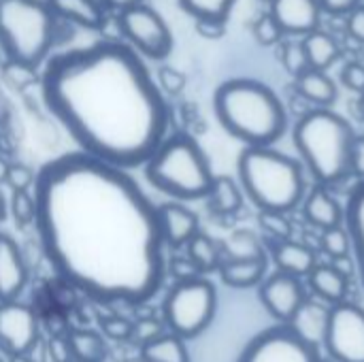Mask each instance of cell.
Wrapping results in <instances>:
<instances>
[{
  "instance_id": "obj_48",
  "label": "cell",
  "mask_w": 364,
  "mask_h": 362,
  "mask_svg": "<svg viewBox=\"0 0 364 362\" xmlns=\"http://www.w3.org/2000/svg\"><path fill=\"white\" fill-rule=\"evenodd\" d=\"M322 13H331V15H348L350 11H354L358 4H363V0H318Z\"/></svg>"
},
{
  "instance_id": "obj_46",
  "label": "cell",
  "mask_w": 364,
  "mask_h": 362,
  "mask_svg": "<svg viewBox=\"0 0 364 362\" xmlns=\"http://www.w3.org/2000/svg\"><path fill=\"white\" fill-rule=\"evenodd\" d=\"M350 175L364 181V137H354L352 154H350Z\"/></svg>"
},
{
  "instance_id": "obj_52",
  "label": "cell",
  "mask_w": 364,
  "mask_h": 362,
  "mask_svg": "<svg viewBox=\"0 0 364 362\" xmlns=\"http://www.w3.org/2000/svg\"><path fill=\"white\" fill-rule=\"evenodd\" d=\"M11 362H34L28 354H15V356H9Z\"/></svg>"
},
{
  "instance_id": "obj_9",
  "label": "cell",
  "mask_w": 364,
  "mask_h": 362,
  "mask_svg": "<svg viewBox=\"0 0 364 362\" xmlns=\"http://www.w3.org/2000/svg\"><path fill=\"white\" fill-rule=\"evenodd\" d=\"M117 30L126 43L151 60H164L173 49V34L164 17L145 2L117 13Z\"/></svg>"
},
{
  "instance_id": "obj_24",
  "label": "cell",
  "mask_w": 364,
  "mask_h": 362,
  "mask_svg": "<svg viewBox=\"0 0 364 362\" xmlns=\"http://www.w3.org/2000/svg\"><path fill=\"white\" fill-rule=\"evenodd\" d=\"M307 277H309V286H311V290L316 292L318 299L326 301L328 305L346 301L348 275L339 267H335V265H316L314 271Z\"/></svg>"
},
{
  "instance_id": "obj_42",
  "label": "cell",
  "mask_w": 364,
  "mask_h": 362,
  "mask_svg": "<svg viewBox=\"0 0 364 362\" xmlns=\"http://www.w3.org/2000/svg\"><path fill=\"white\" fill-rule=\"evenodd\" d=\"M168 273L175 277V282H186V280H194V277H200L203 273L196 269V265L186 256H175L171 258L168 262Z\"/></svg>"
},
{
  "instance_id": "obj_14",
  "label": "cell",
  "mask_w": 364,
  "mask_h": 362,
  "mask_svg": "<svg viewBox=\"0 0 364 362\" xmlns=\"http://www.w3.org/2000/svg\"><path fill=\"white\" fill-rule=\"evenodd\" d=\"M271 15L290 36H305L320 28L322 9L318 0H271Z\"/></svg>"
},
{
  "instance_id": "obj_32",
  "label": "cell",
  "mask_w": 364,
  "mask_h": 362,
  "mask_svg": "<svg viewBox=\"0 0 364 362\" xmlns=\"http://www.w3.org/2000/svg\"><path fill=\"white\" fill-rule=\"evenodd\" d=\"M0 68H2L4 83H9L13 90H26V87L34 85L36 81H41V77L36 73L38 66L28 64V62H21V60H9Z\"/></svg>"
},
{
  "instance_id": "obj_41",
  "label": "cell",
  "mask_w": 364,
  "mask_h": 362,
  "mask_svg": "<svg viewBox=\"0 0 364 362\" xmlns=\"http://www.w3.org/2000/svg\"><path fill=\"white\" fill-rule=\"evenodd\" d=\"M34 173L32 169H28L26 164H9V171H6V177H4V183L11 188V190H30L34 186Z\"/></svg>"
},
{
  "instance_id": "obj_34",
  "label": "cell",
  "mask_w": 364,
  "mask_h": 362,
  "mask_svg": "<svg viewBox=\"0 0 364 362\" xmlns=\"http://www.w3.org/2000/svg\"><path fill=\"white\" fill-rule=\"evenodd\" d=\"M279 62L292 77L311 68L305 47H303V41H282L279 43Z\"/></svg>"
},
{
  "instance_id": "obj_33",
  "label": "cell",
  "mask_w": 364,
  "mask_h": 362,
  "mask_svg": "<svg viewBox=\"0 0 364 362\" xmlns=\"http://www.w3.org/2000/svg\"><path fill=\"white\" fill-rule=\"evenodd\" d=\"M320 245H322V250L333 260H346V258H350V254H352V241H350V233H348L346 224L322 230Z\"/></svg>"
},
{
  "instance_id": "obj_11",
  "label": "cell",
  "mask_w": 364,
  "mask_h": 362,
  "mask_svg": "<svg viewBox=\"0 0 364 362\" xmlns=\"http://www.w3.org/2000/svg\"><path fill=\"white\" fill-rule=\"evenodd\" d=\"M324 348L337 362H364V309L356 303L331 305Z\"/></svg>"
},
{
  "instance_id": "obj_26",
  "label": "cell",
  "mask_w": 364,
  "mask_h": 362,
  "mask_svg": "<svg viewBox=\"0 0 364 362\" xmlns=\"http://www.w3.org/2000/svg\"><path fill=\"white\" fill-rule=\"evenodd\" d=\"M303 47L309 60V66L316 70H326L339 60V43L324 30L316 28L314 32L303 36Z\"/></svg>"
},
{
  "instance_id": "obj_22",
  "label": "cell",
  "mask_w": 364,
  "mask_h": 362,
  "mask_svg": "<svg viewBox=\"0 0 364 362\" xmlns=\"http://www.w3.org/2000/svg\"><path fill=\"white\" fill-rule=\"evenodd\" d=\"M273 260L279 271L296 275V277H307L314 271V267L318 265L314 250H309L307 245L296 243L292 239H284V241L275 243Z\"/></svg>"
},
{
  "instance_id": "obj_31",
  "label": "cell",
  "mask_w": 364,
  "mask_h": 362,
  "mask_svg": "<svg viewBox=\"0 0 364 362\" xmlns=\"http://www.w3.org/2000/svg\"><path fill=\"white\" fill-rule=\"evenodd\" d=\"M237 0H179L181 9L194 19H226Z\"/></svg>"
},
{
  "instance_id": "obj_45",
  "label": "cell",
  "mask_w": 364,
  "mask_h": 362,
  "mask_svg": "<svg viewBox=\"0 0 364 362\" xmlns=\"http://www.w3.org/2000/svg\"><path fill=\"white\" fill-rule=\"evenodd\" d=\"M47 354L51 356L53 362H68L73 361L70 354V346H68V337L62 335H53L47 344Z\"/></svg>"
},
{
  "instance_id": "obj_17",
  "label": "cell",
  "mask_w": 364,
  "mask_h": 362,
  "mask_svg": "<svg viewBox=\"0 0 364 362\" xmlns=\"http://www.w3.org/2000/svg\"><path fill=\"white\" fill-rule=\"evenodd\" d=\"M303 215H305V220L311 226H316L320 230H326V228H333V226H341L343 224L346 209L328 192L326 186H320L318 183L303 198Z\"/></svg>"
},
{
  "instance_id": "obj_49",
  "label": "cell",
  "mask_w": 364,
  "mask_h": 362,
  "mask_svg": "<svg viewBox=\"0 0 364 362\" xmlns=\"http://www.w3.org/2000/svg\"><path fill=\"white\" fill-rule=\"evenodd\" d=\"M100 2H102V6H105V9L119 13V11H126V9H130V6L141 4L143 0H100Z\"/></svg>"
},
{
  "instance_id": "obj_56",
  "label": "cell",
  "mask_w": 364,
  "mask_h": 362,
  "mask_svg": "<svg viewBox=\"0 0 364 362\" xmlns=\"http://www.w3.org/2000/svg\"><path fill=\"white\" fill-rule=\"evenodd\" d=\"M68 362H79V361H68Z\"/></svg>"
},
{
  "instance_id": "obj_40",
  "label": "cell",
  "mask_w": 364,
  "mask_h": 362,
  "mask_svg": "<svg viewBox=\"0 0 364 362\" xmlns=\"http://www.w3.org/2000/svg\"><path fill=\"white\" fill-rule=\"evenodd\" d=\"M162 333H164V320L160 322L158 318H141L132 326V339L139 341L141 346H145L147 341L160 337Z\"/></svg>"
},
{
  "instance_id": "obj_55",
  "label": "cell",
  "mask_w": 364,
  "mask_h": 362,
  "mask_svg": "<svg viewBox=\"0 0 364 362\" xmlns=\"http://www.w3.org/2000/svg\"><path fill=\"white\" fill-rule=\"evenodd\" d=\"M262 2H271V0H262Z\"/></svg>"
},
{
  "instance_id": "obj_6",
  "label": "cell",
  "mask_w": 364,
  "mask_h": 362,
  "mask_svg": "<svg viewBox=\"0 0 364 362\" xmlns=\"http://www.w3.org/2000/svg\"><path fill=\"white\" fill-rule=\"evenodd\" d=\"M145 175L156 190L177 201L205 198L215 177L205 151L188 134L166 137L145 162Z\"/></svg>"
},
{
  "instance_id": "obj_18",
  "label": "cell",
  "mask_w": 364,
  "mask_h": 362,
  "mask_svg": "<svg viewBox=\"0 0 364 362\" xmlns=\"http://www.w3.org/2000/svg\"><path fill=\"white\" fill-rule=\"evenodd\" d=\"M326 301H311L305 299V303L299 307V312L290 318V322H286L299 337H303L305 341H309L311 346L320 348L324 344V335H326V326H328V314H331V305H324Z\"/></svg>"
},
{
  "instance_id": "obj_43",
  "label": "cell",
  "mask_w": 364,
  "mask_h": 362,
  "mask_svg": "<svg viewBox=\"0 0 364 362\" xmlns=\"http://www.w3.org/2000/svg\"><path fill=\"white\" fill-rule=\"evenodd\" d=\"M341 83L356 94H364V64L348 62L341 70Z\"/></svg>"
},
{
  "instance_id": "obj_30",
  "label": "cell",
  "mask_w": 364,
  "mask_h": 362,
  "mask_svg": "<svg viewBox=\"0 0 364 362\" xmlns=\"http://www.w3.org/2000/svg\"><path fill=\"white\" fill-rule=\"evenodd\" d=\"M267 256L260 239L250 230L232 233L222 245V258H260Z\"/></svg>"
},
{
  "instance_id": "obj_54",
  "label": "cell",
  "mask_w": 364,
  "mask_h": 362,
  "mask_svg": "<svg viewBox=\"0 0 364 362\" xmlns=\"http://www.w3.org/2000/svg\"><path fill=\"white\" fill-rule=\"evenodd\" d=\"M360 109H363V117H364V94H360Z\"/></svg>"
},
{
  "instance_id": "obj_15",
  "label": "cell",
  "mask_w": 364,
  "mask_h": 362,
  "mask_svg": "<svg viewBox=\"0 0 364 362\" xmlns=\"http://www.w3.org/2000/svg\"><path fill=\"white\" fill-rule=\"evenodd\" d=\"M28 284V265L17 241L0 233V301H17Z\"/></svg>"
},
{
  "instance_id": "obj_35",
  "label": "cell",
  "mask_w": 364,
  "mask_h": 362,
  "mask_svg": "<svg viewBox=\"0 0 364 362\" xmlns=\"http://www.w3.org/2000/svg\"><path fill=\"white\" fill-rule=\"evenodd\" d=\"M9 213L19 226L34 224V196L28 190H11Z\"/></svg>"
},
{
  "instance_id": "obj_29",
  "label": "cell",
  "mask_w": 364,
  "mask_h": 362,
  "mask_svg": "<svg viewBox=\"0 0 364 362\" xmlns=\"http://www.w3.org/2000/svg\"><path fill=\"white\" fill-rule=\"evenodd\" d=\"M188 247V258L196 265L200 273H211L218 271L222 262V245H218L211 237L203 235L200 230L186 243Z\"/></svg>"
},
{
  "instance_id": "obj_53",
  "label": "cell",
  "mask_w": 364,
  "mask_h": 362,
  "mask_svg": "<svg viewBox=\"0 0 364 362\" xmlns=\"http://www.w3.org/2000/svg\"><path fill=\"white\" fill-rule=\"evenodd\" d=\"M126 362H147V361H145L143 356H139V358H128V361H126Z\"/></svg>"
},
{
  "instance_id": "obj_13",
  "label": "cell",
  "mask_w": 364,
  "mask_h": 362,
  "mask_svg": "<svg viewBox=\"0 0 364 362\" xmlns=\"http://www.w3.org/2000/svg\"><path fill=\"white\" fill-rule=\"evenodd\" d=\"M305 299H307L305 286L296 275L277 271L275 275L262 280L260 284V303L282 324L290 322V318L305 303Z\"/></svg>"
},
{
  "instance_id": "obj_38",
  "label": "cell",
  "mask_w": 364,
  "mask_h": 362,
  "mask_svg": "<svg viewBox=\"0 0 364 362\" xmlns=\"http://www.w3.org/2000/svg\"><path fill=\"white\" fill-rule=\"evenodd\" d=\"M132 326H134V322H130L124 316H107L100 320V333L111 341L132 339Z\"/></svg>"
},
{
  "instance_id": "obj_27",
  "label": "cell",
  "mask_w": 364,
  "mask_h": 362,
  "mask_svg": "<svg viewBox=\"0 0 364 362\" xmlns=\"http://www.w3.org/2000/svg\"><path fill=\"white\" fill-rule=\"evenodd\" d=\"M141 356L147 362H190L186 339L171 331L141 346Z\"/></svg>"
},
{
  "instance_id": "obj_3",
  "label": "cell",
  "mask_w": 364,
  "mask_h": 362,
  "mask_svg": "<svg viewBox=\"0 0 364 362\" xmlns=\"http://www.w3.org/2000/svg\"><path fill=\"white\" fill-rule=\"evenodd\" d=\"M213 109L222 128L245 145H273L286 132L288 115L279 96L256 79L224 81Z\"/></svg>"
},
{
  "instance_id": "obj_23",
  "label": "cell",
  "mask_w": 364,
  "mask_h": 362,
  "mask_svg": "<svg viewBox=\"0 0 364 362\" xmlns=\"http://www.w3.org/2000/svg\"><path fill=\"white\" fill-rule=\"evenodd\" d=\"M294 90L299 92V96L316 107H328L337 100V85L326 75V70L307 68L305 73L294 77Z\"/></svg>"
},
{
  "instance_id": "obj_47",
  "label": "cell",
  "mask_w": 364,
  "mask_h": 362,
  "mask_svg": "<svg viewBox=\"0 0 364 362\" xmlns=\"http://www.w3.org/2000/svg\"><path fill=\"white\" fill-rule=\"evenodd\" d=\"M348 32L354 41L363 43L364 45V4H358L354 11H350L348 15Z\"/></svg>"
},
{
  "instance_id": "obj_36",
  "label": "cell",
  "mask_w": 364,
  "mask_h": 362,
  "mask_svg": "<svg viewBox=\"0 0 364 362\" xmlns=\"http://www.w3.org/2000/svg\"><path fill=\"white\" fill-rule=\"evenodd\" d=\"M254 36L262 47H273L279 45L284 41V30L279 28V23L275 21V17L269 13H262L256 21H254Z\"/></svg>"
},
{
  "instance_id": "obj_10",
  "label": "cell",
  "mask_w": 364,
  "mask_h": 362,
  "mask_svg": "<svg viewBox=\"0 0 364 362\" xmlns=\"http://www.w3.org/2000/svg\"><path fill=\"white\" fill-rule=\"evenodd\" d=\"M237 362H322V356L288 324H279L258 333Z\"/></svg>"
},
{
  "instance_id": "obj_4",
  "label": "cell",
  "mask_w": 364,
  "mask_h": 362,
  "mask_svg": "<svg viewBox=\"0 0 364 362\" xmlns=\"http://www.w3.org/2000/svg\"><path fill=\"white\" fill-rule=\"evenodd\" d=\"M292 137L305 169L320 186L335 188L350 177V154L356 134L346 117L328 107H318L296 122Z\"/></svg>"
},
{
  "instance_id": "obj_12",
  "label": "cell",
  "mask_w": 364,
  "mask_h": 362,
  "mask_svg": "<svg viewBox=\"0 0 364 362\" xmlns=\"http://www.w3.org/2000/svg\"><path fill=\"white\" fill-rule=\"evenodd\" d=\"M38 339L41 324L34 309L19 301H0V352L28 354Z\"/></svg>"
},
{
  "instance_id": "obj_8",
  "label": "cell",
  "mask_w": 364,
  "mask_h": 362,
  "mask_svg": "<svg viewBox=\"0 0 364 362\" xmlns=\"http://www.w3.org/2000/svg\"><path fill=\"white\" fill-rule=\"evenodd\" d=\"M215 309L218 292L213 284L205 277H194L175 282L164 299L162 318L171 333L183 339H194L213 322Z\"/></svg>"
},
{
  "instance_id": "obj_5",
  "label": "cell",
  "mask_w": 364,
  "mask_h": 362,
  "mask_svg": "<svg viewBox=\"0 0 364 362\" xmlns=\"http://www.w3.org/2000/svg\"><path fill=\"white\" fill-rule=\"evenodd\" d=\"M243 194L260 211L288 213L305 198L303 166L271 145H247L237 162Z\"/></svg>"
},
{
  "instance_id": "obj_20",
  "label": "cell",
  "mask_w": 364,
  "mask_h": 362,
  "mask_svg": "<svg viewBox=\"0 0 364 362\" xmlns=\"http://www.w3.org/2000/svg\"><path fill=\"white\" fill-rule=\"evenodd\" d=\"M269 269L267 256L260 258H222L218 273L228 288H254L262 284Z\"/></svg>"
},
{
  "instance_id": "obj_19",
  "label": "cell",
  "mask_w": 364,
  "mask_h": 362,
  "mask_svg": "<svg viewBox=\"0 0 364 362\" xmlns=\"http://www.w3.org/2000/svg\"><path fill=\"white\" fill-rule=\"evenodd\" d=\"M58 19L77 23L85 30H102L107 23V9L100 0H45Z\"/></svg>"
},
{
  "instance_id": "obj_28",
  "label": "cell",
  "mask_w": 364,
  "mask_h": 362,
  "mask_svg": "<svg viewBox=\"0 0 364 362\" xmlns=\"http://www.w3.org/2000/svg\"><path fill=\"white\" fill-rule=\"evenodd\" d=\"M66 337H68V346H70L73 361L105 362L107 354H109V346H107L102 333L79 329V331L68 333Z\"/></svg>"
},
{
  "instance_id": "obj_25",
  "label": "cell",
  "mask_w": 364,
  "mask_h": 362,
  "mask_svg": "<svg viewBox=\"0 0 364 362\" xmlns=\"http://www.w3.org/2000/svg\"><path fill=\"white\" fill-rule=\"evenodd\" d=\"M205 198L215 215H235L243 207V190L228 175H215Z\"/></svg>"
},
{
  "instance_id": "obj_7",
  "label": "cell",
  "mask_w": 364,
  "mask_h": 362,
  "mask_svg": "<svg viewBox=\"0 0 364 362\" xmlns=\"http://www.w3.org/2000/svg\"><path fill=\"white\" fill-rule=\"evenodd\" d=\"M55 23L45 0H0V45L11 60L41 66L53 47Z\"/></svg>"
},
{
  "instance_id": "obj_44",
  "label": "cell",
  "mask_w": 364,
  "mask_h": 362,
  "mask_svg": "<svg viewBox=\"0 0 364 362\" xmlns=\"http://www.w3.org/2000/svg\"><path fill=\"white\" fill-rule=\"evenodd\" d=\"M196 32L207 41H218L226 34V19H196Z\"/></svg>"
},
{
  "instance_id": "obj_1",
  "label": "cell",
  "mask_w": 364,
  "mask_h": 362,
  "mask_svg": "<svg viewBox=\"0 0 364 362\" xmlns=\"http://www.w3.org/2000/svg\"><path fill=\"white\" fill-rule=\"evenodd\" d=\"M34 226L47 262L100 303H145L166 275L158 207L126 169L83 151L34 177Z\"/></svg>"
},
{
  "instance_id": "obj_51",
  "label": "cell",
  "mask_w": 364,
  "mask_h": 362,
  "mask_svg": "<svg viewBox=\"0 0 364 362\" xmlns=\"http://www.w3.org/2000/svg\"><path fill=\"white\" fill-rule=\"evenodd\" d=\"M6 171H9V162L0 156V183H2L4 177H6Z\"/></svg>"
},
{
  "instance_id": "obj_39",
  "label": "cell",
  "mask_w": 364,
  "mask_h": 362,
  "mask_svg": "<svg viewBox=\"0 0 364 362\" xmlns=\"http://www.w3.org/2000/svg\"><path fill=\"white\" fill-rule=\"evenodd\" d=\"M156 83L162 90V94L177 96V94L183 92V87L188 83V77L181 70L173 68V66H160L158 73H156Z\"/></svg>"
},
{
  "instance_id": "obj_50",
  "label": "cell",
  "mask_w": 364,
  "mask_h": 362,
  "mask_svg": "<svg viewBox=\"0 0 364 362\" xmlns=\"http://www.w3.org/2000/svg\"><path fill=\"white\" fill-rule=\"evenodd\" d=\"M6 213H9V198L4 196V192H0V222L6 218Z\"/></svg>"
},
{
  "instance_id": "obj_2",
  "label": "cell",
  "mask_w": 364,
  "mask_h": 362,
  "mask_svg": "<svg viewBox=\"0 0 364 362\" xmlns=\"http://www.w3.org/2000/svg\"><path fill=\"white\" fill-rule=\"evenodd\" d=\"M41 92L79 151L113 166L145 164L168 137L166 98L128 43L100 41L53 55Z\"/></svg>"
},
{
  "instance_id": "obj_16",
  "label": "cell",
  "mask_w": 364,
  "mask_h": 362,
  "mask_svg": "<svg viewBox=\"0 0 364 362\" xmlns=\"http://www.w3.org/2000/svg\"><path fill=\"white\" fill-rule=\"evenodd\" d=\"M162 239L171 247H183L198 233V215L181 203H164L158 207Z\"/></svg>"
},
{
  "instance_id": "obj_37",
  "label": "cell",
  "mask_w": 364,
  "mask_h": 362,
  "mask_svg": "<svg viewBox=\"0 0 364 362\" xmlns=\"http://www.w3.org/2000/svg\"><path fill=\"white\" fill-rule=\"evenodd\" d=\"M258 222H260L262 230L269 237H273L275 241H284V239L292 237V224H290L288 215L282 211H260Z\"/></svg>"
},
{
  "instance_id": "obj_21",
  "label": "cell",
  "mask_w": 364,
  "mask_h": 362,
  "mask_svg": "<svg viewBox=\"0 0 364 362\" xmlns=\"http://www.w3.org/2000/svg\"><path fill=\"white\" fill-rule=\"evenodd\" d=\"M350 241H352V256L360 275L364 288V181H358V186L352 190L348 205H346V220H343Z\"/></svg>"
}]
</instances>
